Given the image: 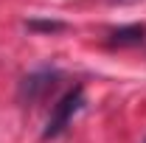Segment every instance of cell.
I'll return each instance as SVG.
<instances>
[{"instance_id": "7a4b0ae2", "label": "cell", "mask_w": 146, "mask_h": 143, "mask_svg": "<svg viewBox=\"0 0 146 143\" xmlns=\"http://www.w3.org/2000/svg\"><path fill=\"white\" fill-rule=\"evenodd\" d=\"M54 81H56V70H36V73H31V76L23 79L20 98H23V101H36L42 93H48V90L54 87Z\"/></svg>"}, {"instance_id": "6da1fadb", "label": "cell", "mask_w": 146, "mask_h": 143, "mask_svg": "<svg viewBox=\"0 0 146 143\" xmlns=\"http://www.w3.org/2000/svg\"><path fill=\"white\" fill-rule=\"evenodd\" d=\"M82 107H84V90H82V87L68 90V93L59 98V104L54 107L51 118H48V124H45V129H42V138L48 140V138H56L59 132H65V126L70 124V118Z\"/></svg>"}, {"instance_id": "277c9868", "label": "cell", "mask_w": 146, "mask_h": 143, "mask_svg": "<svg viewBox=\"0 0 146 143\" xmlns=\"http://www.w3.org/2000/svg\"><path fill=\"white\" fill-rule=\"evenodd\" d=\"M28 28L31 31H62L65 25L62 23H39V20H34V23H28Z\"/></svg>"}, {"instance_id": "3957f363", "label": "cell", "mask_w": 146, "mask_h": 143, "mask_svg": "<svg viewBox=\"0 0 146 143\" xmlns=\"http://www.w3.org/2000/svg\"><path fill=\"white\" fill-rule=\"evenodd\" d=\"M146 39V25H121L112 31V42L115 45H141Z\"/></svg>"}]
</instances>
